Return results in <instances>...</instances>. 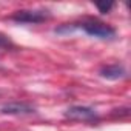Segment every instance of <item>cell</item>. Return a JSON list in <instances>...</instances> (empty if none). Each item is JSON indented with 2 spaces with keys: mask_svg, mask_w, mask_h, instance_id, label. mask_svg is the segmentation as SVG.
I'll return each mask as SVG.
<instances>
[{
  "mask_svg": "<svg viewBox=\"0 0 131 131\" xmlns=\"http://www.w3.org/2000/svg\"><path fill=\"white\" fill-rule=\"evenodd\" d=\"M77 29H82L91 37H97L102 40H113L116 37V29L99 20H85L82 23H76Z\"/></svg>",
  "mask_w": 131,
  "mask_h": 131,
  "instance_id": "cell-1",
  "label": "cell"
},
{
  "mask_svg": "<svg viewBox=\"0 0 131 131\" xmlns=\"http://www.w3.org/2000/svg\"><path fill=\"white\" fill-rule=\"evenodd\" d=\"M51 17L49 11L46 9H20L9 16V20L16 23H26V25H36L43 23Z\"/></svg>",
  "mask_w": 131,
  "mask_h": 131,
  "instance_id": "cell-2",
  "label": "cell"
},
{
  "mask_svg": "<svg viewBox=\"0 0 131 131\" xmlns=\"http://www.w3.org/2000/svg\"><path fill=\"white\" fill-rule=\"evenodd\" d=\"M63 116L70 119V120H76V122H86V123H97L99 122V114L94 108L91 106H85V105H74L67 108V111L63 113Z\"/></svg>",
  "mask_w": 131,
  "mask_h": 131,
  "instance_id": "cell-3",
  "label": "cell"
},
{
  "mask_svg": "<svg viewBox=\"0 0 131 131\" xmlns=\"http://www.w3.org/2000/svg\"><path fill=\"white\" fill-rule=\"evenodd\" d=\"M0 113L6 116H28L36 113V106L29 102H8L0 106Z\"/></svg>",
  "mask_w": 131,
  "mask_h": 131,
  "instance_id": "cell-4",
  "label": "cell"
},
{
  "mask_svg": "<svg viewBox=\"0 0 131 131\" xmlns=\"http://www.w3.org/2000/svg\"><path fill=\"white\" fill-rule=\"evenodd\" d=\"M99 76L106 79V80H120L126 77V70L120 63H111V65H103L99 70Z\"/></svg>",
  "mask_w": 131,
  "mask_h": 131,
  "instance_id": "cell-5",
  "label": "cell"
},
{
  "mask_svg": "<svg viewBox=\"0 0 131 131\" xmlns=\"http://www.w3.org/2000/svg\"><path fill=\"white\" fill-rule=\"evenodd\" d=\"M0 49H16V45L13 43V40L8 37V36H5V34H2L0 32Z\"/></svg>",
  "mask_w": 131,
  "mask_h": 131,
  "instance_id": "cell-6",
  "label": "cell"
},
{
  "mask_svg": "<svg viewBox=\"0 0 131 131\" xmlns=\"http://www.w3.org/2000/svg\"><path fill=\"white\" fill-rule=\"evenodd\" d=\"M114 2H97L96 3V8L99 9V13L100 14H108V13H111V9L114 8Z\"/></svg>",
  "mask_w": 131,
  "mask_h": 131,
  "instance_id": "cell-7",
  "label": "cell"
}]
</instances>
